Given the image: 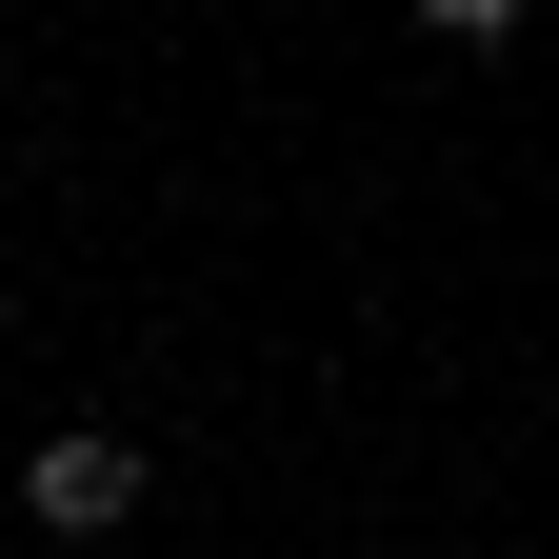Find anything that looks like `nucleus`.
I'll return each mask as SVG.
<instances>
[{"mask_svg":"<svg viewBox=\"0 0 559 559\" xmlns=\"http://www.w3.org/2000/svg\"><path fill=\"white\" fill-rule=\"evenodd\" d=\"M140 500H160V460H140V419H60V440L21 460V520H40V539H120Z\"/></svg>","mask_w":559,"mask_h":559,"instance_id":"1","label":"nucleus"},{"mask_svg":"<svg viewBox=\"0 0 559 559\" xmlns=\"http://www.w3.org/2000/svg\"><path fill=\"white\" fill-rule=\"evenodd\" d=\"M419 40H520V0H419Z\"/></svg>","mask_w":559,"mask_h":559,"instance_id":"2","label":"nucleus"}]
</instances>
